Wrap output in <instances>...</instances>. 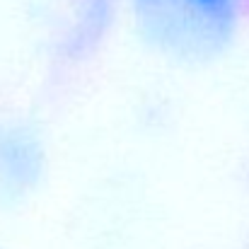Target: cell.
<instances>
[{
	"instance_id": "cell-1",
	"label": "cell",
	"mask_w": 249,
	"mask_h": 249,
	"mask_svg": "<svg viewBox=\"0 0 249 249\" xmlns=\"http://www.w3.org/2000/svg\"><path fill=\"white\" fill-rule=\"evenodd\" d=\"M138 34L177 61L223 51L237 32L245 0H128Z\"/></svg>"
},
{
	"instance_id": "cell-2",
	"label": "cell",
	"mask_w": 249,
	"mask_h": 249,
	"mask_svg": "<svg viewBox=\"0 0 249 249\" xmlns=\"http://www.w3.org/2000/svg\"><path fill=\"white\" fill-rule=\"evenodd\" d=\"M44 172V150L39 138L19 124H0V191L24 196Z\"/></svg>"
},
{
	"instance_id": "cell-3",
	"label": "cell",
	"mask_w": 249,
	"mask_h": 249,
	"mask_svg": "<svg viewBox=\"0 0 249 249\" xmlns=\"http://www.w3.org/2000/svg\"><path fill=\"white\" fill-rule=\"evenodd\" d=\"M114 7L116 0H66V29L73 51L102 41L114 17Z\"/></svg>"
}]
</instances>
